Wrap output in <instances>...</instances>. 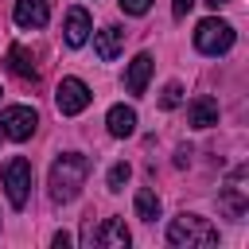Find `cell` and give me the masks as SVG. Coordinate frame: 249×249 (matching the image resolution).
<instances>
[{
    "instance_id": "6da1fadb",
    "label": "cell",
    "mask_w": 249,
    "mask_h": 249,
    "mask_svg": "<svg viewBox=\"0 0 249 249\" xmlns=\"http://www.w3.org/2000/svg\"><path fill=\"white\" fill-rule=\"evenodd\" d=\"M89 179V160L82 152H62L54 163H51V175H47V187H51V198L54 202H74L82 195Z\"/></svg>"
},
{
    "instance_id": "7a4b0ae2",
    "label": "cell",
    "mask_w": 249,
    "mask_h": 249,
    "mask_svg": "<svg viewBox=\"0 0 249 249\" xmlns=\"http://www.w3.org/2000/svg\"><path fill=\"white\" fill-rule=\"evenodd\" d=\"M167 245H175V249H206V245H218V230L202 214H179L167 226Z\"/></svg>"
},
{
    "instance_id": "3957f363",
    "label": "cell",
    "mask_w": 249,
    "mask_h": 249,
    "mask_svg": "<svg viewBox=\"0 0 249 249\" xmlns=\"http://www.w3.org/2000/svg\"><path fill=\"white\" fill-rule=\"evenodd\" d=\"M233 39H237V31H233L226 19H218V16H210V19H202V23L195 27V51H198V54H210V58L226 54V51L233 47Z\"/></svg>"
},
{
    "instance_id": "277c9868",
    "label": "cell",
    "mask_w": 249,
    "mask_h": 249,
    "mask_svg": "<svg viewBox=\"0 0 249 249\" xmlns=\"http://www.w3.org/2000/svg\"><path fill=\"white\" fill-rule=\"evenodd\" d=\"M31 179H35V171H31V163H27L23 156H12V160L4 163V191H8L12 210H23V206H27V198H31Z\"/></svg>"
},
{
    "instance_id": "5b68a950",
    "label": "cell",
    "mask_w": 249,
    "mask_h": 249,
    "mask_svg": "<svg viewBox=\"0 0 249 249\" xmlns=\"http://www.w3.org/2000/svg\"><path fill=\"white\" fill-rule=\"evenodd\" d=\"M89 101H93V93H89V86L82 78H62L58 89H54V105H58L62 117H78Z\"/></svg>"
},
{
    "instance_id": "8992f818",
    "label": "cell",
    "mask_w": 249,
    "mask_h": 249,
    "mask_svg": "<svg viewBox=\"0 0 249 249\" xmlns=\"http://www.w3.org/2000/svg\"><path fill=\"white\" fill-rule=\"evenodd\" d=\"M35 128H39V113H35L31 105H8V109L0 113V132H4L8 140H27Z\"/></svg>"
},
{
    "instance_id": "52a82bcc",
    "label": "cell",
    "mask_w": 249,
    "mask_h": 249,
    "mask_svg": "<svg viewBox=\"0 0 249 249\" xmlns=\"http://www.w3.org/2000/svg\"><path fill=\"white\" fill-rule=\"evenodd\" d=\"M89 31H93L89 12H86V8H70V12H66V23H62V39H66V47H82V43L89 39Z\"/></svg>"
},
{
    "instance_id": "ba28073f",
    "label": "cell",
    "mask_w": 249,
    "mask_h": 249,
    "mask_svg": "<svg viewBox=\"0 0 249 249\" xmlns=\"http://www.w3.org/2000/svg\"><path fill=\"white\" fill-rule=\"evenodd\" d=\"M12 19H16L19 27H47L51 8H47V0H16Z\"/></svg>"
},
{
    "instance_id": "9c48e42d",
    "label": "cell",
    "mask_w": 249,
    "mask_h": 249,
    "mask_svg": "<svg viewBox=\"0 0 249 249\" xmlns=\"http://www.w3.org/2000/svg\"><path fill=\"white\" fill-rule=\"evenodd\" d=\"M121 51H124V31H121V27H101V31H93V54H97L101 62H113Z\"/></svg>"
},
{
    "instance_id": "30bf717a",
    "label": "cell",
    "mask_w": 249,
    "mask_h": 249,
    "mask_svg": "<svg viewBox=\"0 0 249 249\" xmlns=\"http://www.w3.org/2000/svg\"><path fill=\"white\" fill-rule=\"evenodd\" d=\"M152 66H156V62H152V54H148V51H140V54L128 62V70H124V86H128V93H136V97H140V93L148 89Z\"/></svg>"
},
{
    "instance_id": "8fae6325",
    "label": "cell",
    "mask_w": 249,
    "mask_h": 249,
    "mask_svg": "<svg viewBox=\"0 0 249 249\" xmlns=\"http://www.w3.org/2000/svg\"><path fill=\"white\" fill-rule=\"evenodd\" d=\"M187 121H191L195 128H214V124H218V101H214L210 93H198V97L187 105Z\"/></svg>"
},
{
    "instance_id": "7c38bea8",
    "label": "cell",
    "mask_w": 249,
    "mask_h": 249,
    "mask_svg": "<svg viewBox=\"0 0 249 249\" xmlns=\"http://www.w3.org/2000/svg\"><path fill=\"white\" fill-rule=\"evenodd\" d=\"M93 241L101 245V249H128V230H124V218H105L101 222V230L93 233Z\"/></svg>"
},
{
    "instance_id": "4fadbf2b",
    "label": "cell",
    "mask_w": 249,
    "mask_h": 249,
    "mask_svg": "<svg viewBox=\"0 0 249 249\" xmlns=\"http://www.w3.org/2000/svg\"><path fill=\"white\" fill-rule=\"evenodd\" d=\"M105 124H109V136L124 140V136L136 132V109H132V105H113V109L105 113Z\"/></svg>"
},
{
    "instance_id": "5bb4252c",
    "label": "cell",
    "mask_w": 249,
    "mask_h": 249,
    "mask_svg": "<svg viewBox=\"0 0 249 249\" xmlns=\"http://www.w3.org/2000/svg\"><path fill=\"white\" fill-rule=\"evenodd\" d=\"M8 66H12V74H19L23 82H35V78H39V70H35V58H31V54H27L19 43L8 51Z\"/></svg>"
},
{
    "instance_id": "9a60e30c",
    "label": "cell",
    "mask_w": 249,
    "mask_h": 249,
    "mask_svg": "<svg viewBox=\"0 0 249 249\" xmlns=\"http://www.w3.org/2000/svg\"><path fill=\"white\" fill-rule=\"evenodd\" d=\"M132 206H136V218L140 222H156L160 218V195L156 191H136V202Z\"/></svg>"
},
{
    "instance_id": "2e32d148",
    "label": "cell",
    "mask_w": 249,
    "mask_h": 249,
    "mask_svg": "<svg viewBox=\"0 0 249 249\" xmlns=\"http://www.w3.org/2000/svg\"><path fill=\"white\" fill-rule=\"evenodd\" d=\"M222 210H226L233 222L245 218V195H241V187H226V191H222Z\"/></svg>"
},
{
    "instance_id": "e0dca14e",
    "label": "cell",
    "mask_w": 249,
    "mask_h": 249,
    "mask_svg": "<svg viewBox=\"0 0 249 249\" xmlns=\"http://www.w3.org/2000/svg\"><path fill=\"white\" fill-rule=\"evenodd\" d=\"M128 175H132V167H128V163H113V167H109V175H105V183H109V191H124V183H128Z\"/></svg>"
},
{
    "instance_id": "ac0fdd59",
    "label": "cell",
    "mask_w": 249,
    "mask_h": 249,
    "mask_svg": "<svg viewBox=\"0 0 249 249\" xmlns=\"http://www.w3.org/2000/svg\"><path fill=\"white\" fill-rule=\"evenodd\" d=\"M179 101H183V86H179V82H167L163 93H160V105H163V109H175Z\"/></svg>"
},
{
    "instance_id": "d6986e66",
    "label": "cell",
    "mask_w": 249,
    "mask_h": 249,
    "mask_svg": "<svg viewBox=\"0 0 249 249\" xmlns=\"http://www.w3.org/2000/svg\"><path fill=\"white\" fill-rule=\"evenodd\" d=\"M117 4H121L124 16H144V12L152 8V0H117Z\"/></svg>"
},
{
    "instance_id": "ffe728a7",
    "label": "cell",
    "mask_w": 249,
    "mask_h": 249,
    "mask_svg": "<svg viewBox=\"0 0 249 249\" xmlns=\"http://www.w3.org/2000/svg\"><path fill=\"white\" fill-rule=\"evenodd\" d=\"M195 4H198V0H171V12H175V19H183V16H187Z\"/></svg>"
},
{
    "instance_id": "44dd1931",
    "label": "cell",
    "mask_w": 249,
    "mask_h": 249,
    "mask_svg": "<svg viewBox=\"0 0 249 249\" xmlns=\"http://www.w3.org/2000/svg\"><path fill=\"white\" fill-rule=\"evenodd\" d=\"M70 245V233H54V249H66Z\"/></svg>"
},
{
    "instance_id": "7402d4cb",
    "label": "cell",
    "mask_w": 249,
    "mask_h": 249,
    "mask_svg": "<svg viewBox=\"0 0 249 249\" xmlns=\"http://www.w3.org/2000/svg\"><path fill=\"white\" fill-rule=\"evenodd\" d=\"M206 4H210V8H222V4H230V0H206Z\"/></svg>"
}]
</instances>
